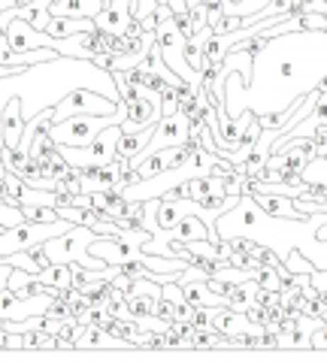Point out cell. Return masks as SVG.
<instances>
[{
    "label": "cell",
    "instance_id": "15",
    "mask_svg": "<svg viewBox=\"0 0 327 363\" xmlns=\"http://www.w3.org/2000/svg\"><path fill=\"white\" fill-rule=\"evenodd\" d=\"M40 281L52 288H73V264H49L40 272Z\"/></svg>",
    "mask_w": 327,
    "mask_h": 363
},
{
    "label": "cell",
    "instance_id": "10",
    "mask_svg": "<svg viewBox=\"0 0 327 363\" xmlns=\"http://www.w3.org/2000/svg\"><path fill=\"white\" fill-rule=\"evenodd\" d=\"M182 285V294L191 306H197V309H212V306H228V297H221L209 288L206 279H188V281H179Z\"/></svg>",
    "mask_w": 327,
    "mask_h": 363
},
{
    "label": "cell",
    "instance_id": "8",
    "mask_svg": "<svg viewBox=\"0 0 327 363\" xmlns=\"http://www.w3.org/2000/svg\"><path fill=\"white\" fill-rule=\"evenodd\" d=\"M25 116H21V97L13 94L6 100L4 112H0V136H4V145H13L18 149L21 143V133H25Z\"/></svg>",
    "mask_w": 327,
    "mask_h": 363
},
{
    "label": "cell",
    "instance_id": "25",
    "mask_svg": "<svg viewBox=\"0 0 327 363\" xmlns=\"http://www.w3.org/2000/svg\"><path fill=\"white\" fill-rule=\"evenodd\" d=\"M315 240H318V242H327V221L318 224V230H315Z\"/></svg>",
    "mask_w": 327,
    "mask_h": 363
},
{
    "label": "cell",
    "instance_id": "7",
    "mask_svg": "<svg viewBox=\"0 0 327 363\" xmlns=\"http://www.w3.org/2000/svg\"><path fill=\"white\" fill-rule=\"evenodd\" d=\"M249 197L270 215V218H288V221H303V218H309V215H303V212L294 206V197L270 194V191H255V194H249Z\"/></svg>",
    "mask_w": 327,
    "mask_h": 363
},
{
    "label": "cell",
    "instance_id": "1",
    "mask_svg": "<svg viewBox=\"0 0 327 363\" xmlns=\"http://www.w3.org/2000/svg\"><path fill=\"white\" fill-rule=\"evenodd\" d=\"M97 240V233L88 224H70V230H64L58 236L43 242L52 264H79L85 269H104L109 267L106 260H100L92 255V242Z\"/></svg>",
    "mask_w": 327,
    "mask_h": 363
},
{
    "label": "cell",
    "instance_id": "4",
    "mask_svg": "<svg viewBox=\"0 0 327 363\" xmlns=\"http://www.w3.org/2000/svg\"><path fill=\"white\" fill-rule=\"evenodd\" d=\"M118 104L121 100H112L94 88H73L52 106V121H64L70 116H109L118 112Z\"/></svg>",
    "mask_w": 327,
    "mask_h": 363
},
{
    "label": "cell",
    "instance_id": "9",
    "mask_svg": "<svg viewBox=\"0 0 327 363\" xmlns=\"http://www.w3.org/2000/svg\"><path fill=\"white\" fill-rule=\"evenodd\" d=\"M131 18H133V16H131V0H109V4L94 16V25H97L100 30L121 37V33H125V28L131 25Z\"/></svg>",
    "mask_w": 327,
    "mask_h": 363
},
{
    "label": "cell",
    "instance_id": "24",
    "mask_svg": "<svg viewBox=\"0 0 327 363\" xmlns=\"http://www.w3.org/2000/svg\"><path fill=\"white\" fill-rule=\"evenodd\" d=\"M9 272H13V264H9V257L0 264V288H6V281H9Z\"/></svg>",
    "mask_w": 327,
    "mask_h": 363
},
{
    "label": "cell",
    "instance_id": "6",
    "mask_svg": "<svg viewBox=\"0 0 327 363\" xmlns=\"http://www.w3.org/2000/svg\"><path fill=\"white\" fill-rule=\"evenodd\" d=\"M176 197H185V200H194V203H203V206H209L216 197H228L224 194V176H191L185 182H179L176 185Z\"/></svg>",
    "mask_w": 327,
    "mask_h": 363
},
{
    "label": "cell",
    "instance_id": "30",
    "mask_svg": "<svg viewBox=\"0 0 327 363\" xmlns=\"http://www.w3.org/2000/svg\"><path fill=\"white\" fill-rule=\"evenodd\" d=\"M324 4H327V0H324Z\"/></svg>",
    "mask_w": 327,
    "mask_h": 363
},
{
    "label": "cell",
    "instance_id": "14",
    "mask_svg": "<svg viewBox=\"0 0 327 363\" xmlns=\"http://www.w3.org/2000/svg\"><path fill=\"white\" fill-rule=\"evenodd\" d=\"M125 306H128V321H137V318L155 315L157 294H149V291H131L128 297H125Z\"/></svg>",
    "mask_w": 327,
    "mask_h": 363
},
{
    "label": "cell",
    "instance_id": "22",
    "mask_svg": "<svg viewBox=\"0 0 327 363\" xmlns=\"http://www.w3.org/2000/svg\"><path fill=\"white\" fill-rule=\"evenodd\" d=\"M191 324H194V330H209V327H216L212 324V309H197L194 318H191Z\"/></svg>",
    "mask_w": 327,
    "mask_h": 363
},
{
    "label": "cell",
    "instance_id": "12",
    "mask_svg": "<svg viewBox=\"0 0 327 363\" xmlns=\"http://www.w3.org/2000/svg\"><path fill=\"white\" fill-rule=\"evenodd\" d=\"M152 133H155V124H149V128H143V130H131V133L121 130L116 155L128 157V161H133V157H140V155H143V149H145V145H149Z\"/></svg>",
    "mask_w": 327,
    "mask_h": 363
},
{
    "label": "cell",
    "instance_id": "5",
    "mask_svg": "<svg viewBox=\"0 0 327 363\" xmlns=\"http://www.w3.org/2000/svg\"><path fill=\"white\" fill-rule=\"evenodd\" d=\"M118 136H121V124H109V128H104L92 143L82 145V149H73V145H58V149L70 167H100L116 157Z\"/></svg>",
    "mask_w": 327,
    "mask_h": 363
},
{
    "label": "cell",
    "instance_id": "18",
    "mask_svg": "<svg viewBox=\"0 0 327 363\" xmlns=\"http://www.w3.org/2000/svg\"><path fill=\"white\" fill-rule=\"evenodd\" d=\"M25 348H58V342H55V333H49L46 327H37V330L25 333Z\"/></svg>",
    "mask_w": 327,
    "mask_h": 363
},
{
    "label": "cell",
    "instance_id": "13",
    "mask_svg": "<svg viewBox=\"0 0 327 363\" xmlns=\"http://www.w3.org/2000/svg\"><path fill=\"white\" fill-rule=\"evenodd\" d=\"M257 294H261V285L255 279H245V281H236V285L228 288V306L236 312H245L252 303H257Z\"/></svg>",
    "mask_w": 327,
    "mask_h": 363
},
{
    "label": "cell",
    "instance_id": "3",
    "mask_svg": "<svg viewBox=\"0 0 327 363\" xmlns=\"http://www.w3.org/2000/svg\"><path fill=\"white\" fill-rule=\"evenodd\" d=\"M64 230H70V221L67 218H58V221H18L13 227H6L4 233H0V257H9L16 252H28L31 245L37 242H46L52 236H58Z\"/></svg>",
    "mask_w": 327,
    "mask_h": 363
},
{
    "label": "cell",
    "instance_id": "29",
    "mask_svg": "<svg viewBox=\"0 0 327 363\" xmlns=\"http://www.w3.org/2000/svg\"><path fill=\"white\" fill-rule=\"evenodd\" d=\"M106 4H109V0H104V6H106Z\"/></svg>",
    "mask_w": 327,
    "mask_h": 363
},
{
    "label": "cell",
    "instance_id": "20",
    "mask_svg": "<svg viewBox=\"0 0 327 363\" xmlns=\"http://www.w3.org/2000/svg\"><path fill=\"white\" fill-rule=\"evenodd\" d=\"M155 315L161 321H176V300H167V297H157V306H155Z\"/></svg>",
    "mask_w": 327,
    "mask_h": 363
},
{
    "label": "cell",
    "instance_id": "23",
    "mask_svg": "<svg viewBox=\"0 0 327 363\" xmlns=\"http://www.w3.org/2000/svg\"><path fill=\"white\" fill-rule=\"evenodd\" d=\"M4 348H25V333H6Z\"/></svg>",
    "mask_w": 327,
    "mask_h": 363
},
{
    "label": "cell",
    "instance_id": "2",
    "mask_svg": "<svg viewBox=\"0 0 327 363\" xmlns=\"http://www.w3.org/2000/svg\"><path fill=\"white\" fill-rule=\"evenodd\" d=\"M128 116L125 100L118 104V112H109V116H70L64 121H52L49 124V140L55 145H73V149H82L94 140V136L109 128V124H121Z\"/></svg>",
    "mask_w": 327,
    "mask_h": 363
},
{
    "label": "cell",
    "instance_id": "11",
    "mask_svg": "<svg viewBox=\"0 0 327 363\" xmlns=\"http://www.w3.org/2000/svg\"><path fill=\"white\" fill-rule=\"evenodd\" d=\"M104 9V0H52L49 16H67V18H94Z\"/></svg>",
    "mask_w": 327,
    "mask_h": 363
},
{
    "label": "cell",
    "instance_id": "26",
    "mask_svg": "<svg viewBox=\"0 0 327 363\" xmlns=\"http://www.w3.org/2000/svg\"><path fill=\"white\" fill-rule=\"evenodd\" d=\"M18 0H0V13H6V9H13Z\"/></svg>",
    "mask_w": 327,
    "mask_h": 363
},
{
    "label": "cell",
    "instance_id": "16",
    "mask_svg": "<svg viewBox=\"0 0 327 363\" xmlns=\"http://www.w3.org/2000/svg\"><path fill=\"white\" fill-rule=\"evenodd\" d=\"M21 215H25L28 221H58V209L52 206H43V203H21Z\"/></svg>",
    "mask_w": 327,
    "mask_h": 363
},
{
    "label": "cell",
    "instance_id": "28",
    "mask_svg": "<svg viewBox=\"0 0 327 363\" xmlns=\"http://www.w3.org/2000/svg\"><path fill=\"white\" fill-rule=\"evenodd\" d=\"M4 260H6V257H0V264H4Z\"/></svg>",
    "mask_w": 327,
    "mask_h": 363
},
{
    "label": "cell",
    "instance_id": "19",
    "mask_svg": "<svg viewBox=\"0 0 327 363\" xmlns=\"http://www.w3.org/2000/svg\"><path fill=\"white\" fill-rule=\"evenodd\" d=\"M285 267L291 269V276H294V272H312V269H318V267L312 264V260L303 257L300 248H294V252H288V257H285Z\"/></svg>",
    "mask_w": 327,
    "mask_h": 363
},
{
    "label": "cell",
    "instance_id": "17",
    "mask_svg": "<svg viewBox=\"0 0 327 363\" xmlns=\"http://www.w3.org/2000/svg\"><path fill=\"white\" fill-rule=\"evenodd\" d=\"M255 281L264 291H282V285H285V279H282V272L276 267H261L255 272Z\"/></svg>",
    "mask_w": 327,
    "mask_h": 363
},
{
    "label": "cell",
    "instance_id": "27",
    "mask_svg": "<svg viewBox=\"0 0 327 363\" xmlns=\"http://www.w3.org/2000/svg\"><path fill=\"white\" fill-rule=\"evenodd\" d=\"M18 4H31V0H18Z\"/></svg>",
    "mask_w": 327,
    "mask_h": 363
},
{
    "label": "cell",
    "instance_id": "21",
    "mask_svg": "<svg viewBox=\"0 0 327 363\" xmlns=\"http://www.w3.org/2000/svg\"><path fill=\"white\" fill-rule=\"evenodd\" d=\"M173 21H176L179 30H182L188 40L194 37V21H191V9H179V13H173Z\"/></svg>",
    "mask_w": 327,
    "mask_h": 363
}]
</instances>
